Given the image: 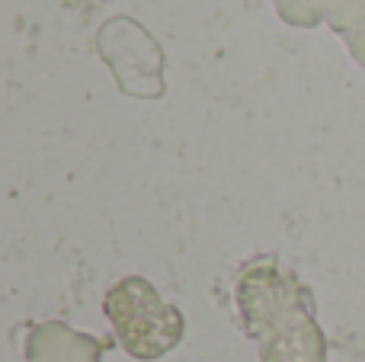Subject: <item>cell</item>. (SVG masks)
<instances>
[{"label":"cell","instance_id":"1","mask_svg":"<svg viewBox=\"0 0 365 362\" xmlns=\"http://www.w3.org/2000/svg\"><path fill=\"white\" fill-rule=\"evenodd\" d=\"M106 308L125 346L138 356H158L180 337V318L141 279H125L115 286Z\"/></svg>","mask_w":365,"mask_h":362}]
</instances>
